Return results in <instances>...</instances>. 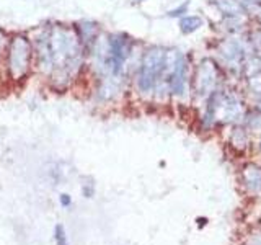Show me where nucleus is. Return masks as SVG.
<instances>
[{"label": "nucleus", "instance_id": "obj_1", "mask_svg": "<svg viewBox=\"0 0 261 245\" xmlns=\"http://www.w3.org/2000/svg\"><path fill=\"white\" fill-rule=\"evenodd\" d=\"M48 27L54 69L46 84L53 92L65 93L88 72V56L74 25L48 22Z\"/></svg>", "mask_w": 261, "mask_h": 245}, {"label": "nucleus", "instance_id": "obj_2", "mask_svg": "<svg viewBox=\"0 0 261 245\" xmlns=\"http://www.w3.org/2000/svg\"><path fill=\"white\" fill-rule=\"evenodd\" d=\"M2 72L10 85L27 84L34 74V49L31 34L25 31L10 33L5 48Z\"/></svg>", "mask_w": 261, "mask_h": 245}, {"label": "nucleus", "instance_id": "obj_3", "mask_svg": "<svg viewBox=\"0 0 261 245\" xmlns=\"http://www.w3.org/2000/svg\"><path fill=\"white\" fill-rule=\"evenodd\" d=\"M165 53L167 48L158 44L149 46L141 53L139 64L132 75V85L134 92L142 98H153V92L165 67Z\"/></svg>", "mask_w": 261, "mask_h": 245}, {"label": "nucleus", "instance_id": "obj_4", "mask_svg": "<svg viewBox=\"0 0 261 245\" xmlns=\"http://www.w3.org/2000/svg\"><path fill=\"white\" fill-rule=\"evenodd\" d=\"M31 39H33V49H34V74H38L39 77H43L44 82H48L54 69L48 23L38 27L36 31L31 34Z\"/></svg>", "mask_w": 261, "mask_h": 245}, {"label": "nucleus", "instance_id": "obj_5", "mask_svg": "<svg viewBox=\"0 0 261 245\" xmlns=\"http://www.w3.org/2000/svg\"><path fill=\"white\" fill-rule=\"evenodd\" d=\"M219 79H221L219 64L211 58H204L198 64L191 77V89L198 96H203V98L206 96L207 98L214 90H217Z\"/></svg>", "mask_w": 261, "mask_h": 245}, {"label": "nucleus", "instance_id": "obj_6", "mask_svg": "<svg viewBox=\"0 0 261 245\" xmlns=\"http://www.w3.org/2000/svg\"><path fill=\"white\" fill-rule=\"evenodd\" d=\"M217 54L227 64V67H243L247 59V49L243 43L237 38H225L217 44Z\"/></svg>", "mask_w": 261, "mask_h": 245}, {"label": "nucleus", "instance_id": "obj_7", "mask_svg": "<svg viewBox=\"0 0 261 245\" xmlns=\"http://www.w3.org/2000/svg\"><path fill=\"white\" fill-rule=\"evenodd\" d=\"M77 34H79V38L82 41V44L85 46V49L88 51V48L91 44L95 43L96 38L100 36V33L103 31L101 27L93 20H80V22L72 23Z\"/></svg>", "mask_w": 261, "mask_h": 245}, {"label": "nucleus", "instance_id": "obj_8", "mask_svg": "<svg viewBox=\"0 0 261 245\" xmlns=\"http://www.w3.org/2000/svg\"><path fill=\"white\" fill-rule=\"evenodd\" d=\"M242 182L250 193L253 195L261 193V167L257 163H247L242 168Z\"/></svg>", "mask_w": 261, "mask_h": 245}, {"label": "nucleus", "instance_id": "obj_9", "mask_svg": "<svg viewBox=\"0 0 261 245\" xmlns=\"http://www.w3.org/2000/svg\"><path fill=\"white\" fill-rule=\"evenodd\" d=\"M214 5L225 18H243L248 13L247 5L240 0H214Z\"/></svg>", "mask_w": 261, "mask_h": 245}, {"label": "nucleus", "instance_id": "obj_10", "mask_svg": "<svg viewBox=\"0 0 261 245\" xmlns=\"http://www.w3.org/2000/svg\"><path fill=\"white\" fill-rule=\"evenodd\" d=\"M203 27H204V20L199 15H185V17H181L180 23H178V28H180V31L183 34H193Z\"/></svg>", "mask_w": 261, "mask_h": 245}, {"label": "nucleus", "instance_id": "obj_11", "mask_svg": "<svg viewBox=\"0 0 261 245\" xmlns=\"http://www.w3.org/2000/svg\"><path fill=\"white\" fill-rule=\"evenodd\" d=\"M248 142H250V136L247 127L245 126L233 127L232 132H230V146L238 151H245L248 147Z\"/></svg>", "mask_w": 261, "mask_h": 245}, {"label": "nucleus", "instance_id": "obj_12", "mask_svg": "<svg viewBox=\"0 0 261 245\" xmlns=\"http://www.w3.org/2000/svg\"><path fill=\"white\" fill-rule=\"evenodd\" d=\"M54 241L58 245H69L67 244V234H65V227L62 224H56L54 227Z\"/></svg>", "mask_w": 261, "mask_h": 245}, {"label": "nucleus", "instance_id": "obj_13", "mask_svg": "<svg viewBox=\"0 0 261 245\" xmlns=\"http://www.w3.org/2000/svg\"><path fill=\"white\" fill-rule=\"evenodd\" d=\"M10 33L7 30H3L0 27V70H2V64H3V56H5V48H7V41H8Z\"/></svg>", "mask_w": 261, "mask_h": 245}, {"label": "nucleus", "instance_id": "obj_14", "mask_svg": "<svg viewBox=\"0 0 261 245\" xmlns=\"http://www.w3.org/2000/svg\"><path fill=\"white\" fill-rule=\"evenodd\" d=\"M188 7H189V2L186 0L185 3H181V5H178L176 8H173V10H170L167 15L170 18H178V17H185V13H188Z\"/></svg>", "mask_w": 261, "mask_h": 245}, {"label": "nucleus", "instance_id": "obj_15", "mask_svg": "<svg viewBox=\"0 0 261 245\" xmlns=\"http://www.w3.org/2000/svg\"><path fill=\"white\" fill-rule=\"evenodd\" d=\"M59 203L62 208H69L70 204H72V198H70V195H67V193H62V195L59 196Z\"/></svg>", "mask_w": 261, "mask_h": 245}, {"label": "nucleus", "instance_id": "obj_16", "mask_svg": "<svg viewBox=\"0 0 261 245\" xmlns=\"http://www.w3.org/2000/svg\"><path fill=\"white\" fill-rule=\"evenodd\" d=\"M82 193H84L85 198H91L95 195V186L91 185V183H90V185H84V186H82Z\"/></svg>", "mask_w": 261, "mask_h": 245}, {"label": "nucleus", "instance_id": "obj_17", "mask_svg": "<svg viewBox=\"0 0 261 245\" xmlns=\"http://www.w3.org/2000/svg\"><path fill=\"white\" fill-rule=\"evenodd\" d=\"M248 245H261V234H257V236H252Z\"/></svg>", "mask_w": 261, "mask_h": 245}, {"label": "nucleus", "instance_id": "obj_18", "mask_svg": "<svg viewBox=\"0 0 261 245\" xmlns=\"http://www.w3.org/2000/svg\"><path fill=\"white\" fill-rule=\"evenodd\" d=\"M248 3H261V0H247Z\"/></svg>", "mask_w": 261, "mask_h": 245}, {"label": "nucleus", "instance_id": "obj_19", "mask_svg": "<svg viewBox=\"0 0 261 245\" xmlns=\"http://www.w3.org/2000/svg\"><path fill=\"white\" fill-rule=\"evenodd\" d=\"M136 2H145V0H136Z\"/></svg>", "mask_w": 261, "mask_h": 245}, {"label": "nucleus", "instance_id": "obj_20", "mask_svg": "<svg viewBox=\"0 0 261 245\" xmlns=\"http://www.w3.org/2000/svg\"><path fill=\"white\" fill-rule=\"evenodd\" d=\"M258 146H260V151H261V139H260V144Z\"/></svg>", "mask_w": 261, "mask_h": 245}]
</instances>
